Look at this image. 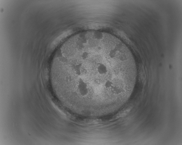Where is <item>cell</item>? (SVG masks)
Instances as JSON below:
<instances>
[{
    "mask_svg": "<svg viewBox=\"0 0 182 145\" xmlns=\"http://www.w3.org/2000/svg\"><path fill=\"white\" fill-rule=\"evenodd\" d=\"M133 60L114 45L90 43L63 58L61 75L80 101L100 103L117 99L136 77Z\"/></svg>",
    "mask_w": 182,
    "mask_h": 145,
    "instance_id": "obj_1",
    "label": "cell"
}]
</instances>
